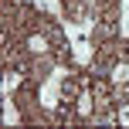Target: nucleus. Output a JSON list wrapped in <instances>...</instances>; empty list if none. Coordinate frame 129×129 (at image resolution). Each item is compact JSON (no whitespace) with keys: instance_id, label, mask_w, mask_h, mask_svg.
I'll use <instances>...</instances> for the list:
<instances>
[{"instance_id":"1","label":"nucleus","mask_w":129,"mask_h":129,"mask_svg":"<svg viewBox=\"0 0 129 129\" xmlns=\"http://www.w3.org/2000/svg\"><path fill=\"white\" fill-rule=\"evenodd\" d=\"M68 75H71L68 68H54L51 78L41 85V105H44V109H54V105L61 102V88H64V82H68Z\"/></svg>"},{"instance_id":"2","label":"nucleus","mask_w":129,"mask_h":129,"mask_svg":"<svg viewBox=\"0 0 129 129\" xmlns=\"http://www.w3.org/2000/svg\"><path fill=\"white\" fill-rule=\"evenodd\" d=\"M71 54H75V61H78V64H88V61H92V54H95V48H92L88 41L75 38V44H71Z\"/></svg>"},{"instance_id":"3","label":"nucleus","mask_w":129,"mask_h":129,"mask_svg":"<svg viewBox=\"0 0 129 129\" xmlns=\"http://www.w3.org/2000/svg\"><path fill=\"white\" fill-rule=\"evenodd\" d=\"M112 82L116 85H129V61H116L112 64Z\"/></svg>"},{"instance_id":"4","label":"nucleus","mask_w":129,"mask_h":129,"mask_svg":"<svg viewBox=\"0 0 129 129\" xmlns=\"http://www.w3.org/2000/svg\"><path fill=\"white\" fill-rule=\"evenodd\" d=\"M27 48H31L34 54H44L48 51V38L44 34H31V38H27Z\"/></svg>"},{"instance_id":"5","label":"nucleus","mask_w":129,"mask_h":129,"mask_svg":"<svg viewBox=\"0 0 129 129\" xmlns=\"http://www.w3.org/2000/svg\"><path fill=\"white\" fill-rule=\"evenodd\" d=\"M92 105H95L92 102V92H82V95H78V116H88Z\"/></svg>"},{"instance_id":"6","label":"nucleus","mask_w":129,"mask_h":129,"mask_svg":"<svg viewBox=\"0 0 129 129\" xmlns=\"http://www.w3.org/2000/svg\"><path fill=\"white\" fill-rule=\"evenodd\" d=\"M20 85V71H7V78H4V92L10 95V88H17Z\"/></svg>"},{"instance_id":"7","label":"nucleus","mask_w":129,"mask_h":129,"mask_svg":"<svg viewBox=\"0 0 129 129\" xmlns=\"http://www.w3.org/2000/svg\"><path fill=\"white\" fill-rule=\"evenodd\" d=\"M4 122L10 126V122H20V116H17V109H14L10 102H7V112H4Z\"/></svg>"},{"instance_id":"8","label":"nucleus","mask_w":129,"mask_h":129,"mask_svg":"<svg viewBox=\"0 0 129 129\" xmlns=\"http://www.w3.org/2000/svg\"><path fill=\"white\" fill-rule=\"evenodd\" d=\"M85 4H92V0H85Z\"/></svg>"}]
</instances>
